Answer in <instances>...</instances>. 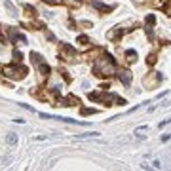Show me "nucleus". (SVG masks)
<instances>
[{"label": "nucleus", "instance_id": "obj_1", "mask_svg": "<svg viewBox=\"0 0 171 171\" xmlns=\"http://www.w3.org/2000/svg\"><path fill=\"white\" fill-rule=\"evenodd\" d=\"M93 72H95V76H110L116 72V61H114V57L110 53H105L103 57L99 59H95V63H93Z\"/></svg>", "mask_w": 171, "mask_h": 171}, {"label": "nucleus", "instance_id": "obj_2", "mask_svg": "<svg viewBox=\"0 0 171 171\" xmlns=\"http://www.w3.org/2000/svg\"><path fill=\"white\" fill-rule=\"evenodd\" d=\"M87 99L90 101H101L105 107H110L112 103L110 101H116V105H126V99H122V97H116V95H112V93H108V95H105V93H87Z\"/></svg>", "mask_w": 171, "mask_h": 171}, {"label": "nucleus", "instance_id": "obj_3", "mask_svg": "<svg viewBox=\"0 0 171 171\" xmlns=\"http://www.w3.org/2000/svg\"><path fill=\"white\" fill-rule=\"evenodd\" d=\"M2 72L4 76H8V78H19V76H27V67H19V69H15L13 65H6L2 67Z\"/></svg>", "mask_w": 171, "mask_h": 171}, {"label": "nucleus", "instance_id": "obj_4", "mask_svg": "<svg viewBox=\"0 0 171 171\" xmlns=\"http://www.w3.org/2000/svg\"><path fill=\"white\" fill-rule=\"evenodd\" d=\"M61 57L65 61H72L76 57V50L72 48L70 44H61Z\"/></svg>", "mask_w": 171, "mask_h": 171}, {"label": "nucleus", "instance_id": "obj_5", "mask_svg": "<svg viewBox=\"0 0 171 171\" xmlns=\"http://www.w3.org/2000/svg\"><path fill=\"white\" fill-rule=\"evenodd\" d=\"M122 36H124L122 27H116V29H112V30H108V33H107V38L110 40V42H118Z\"/></svg>", "mask_w": 171, "mask_h": 171}, {"label": "nucleus", "instance_id": "obj_6", "mask_svg": "<svg viewBox=\"0 0 171 171\" xmlns=\"http://www.w3.org/2000/svg\"><path fill=\"white\" fill-rule=\"evenodd\" d=\"M154 23H156V17H154L152 13H148L147 19H144V30H147L148 38H152V25H154Z\"/></svg>", "mask_w": 171, "mask_h": 171}, {"label": "nucleus", "instance_id": "obj_7", "mask_svg": "<svg viewBox=\"0 0 171 171\" xmlns=\"http://www.w3.org/2000/svg\"><path fill=\"white\" fill-rule=\"evenodd\" d=\"M36 67H38V70H40V76H42V78H48V76H50L51 69H50V65L46 63V61H40V63L36 65Z\"/></svg>", "mask_w": 171, "mask_h": 171}, {"label": "nucleus", "instance_id": "obj_8", "mask_svg": "<svg viewBox=\"0 0 171 171\" xmlns=\"http://www.w3.org/2000/svg\"><path fill=\"white\" fill-rule=\"evenodd\" d=\"M118 78H120V82L124 86H131V72L129 70H122L120 74H118Z\"/></svg>", "mask_w": 171, "mask_h": 171}, {"label": "nucleus", "instance_id": "obj_9", "mask_svg": "<svg viewBox=\"0 0 171 171\" xmlns=\"http://www.w3.org/2000/svg\"><path fill=\"white\" fill-rule=\"evenodd\" d=\"M160 80H162V74H158V72H154V78H152V74L144 78V86H150V84H152V86H156Z\"/></svg>", "mask_w": 171, "mask_h": 171}, {"label": "nucleus", "instance_id": "obj_10", "mask_svg": "<svg viewBox=\"0 0 171 171\" xmlns=\"http://www.w3.org/2000/svg\"><path fill=\"white\" fill-rule=\"evenodd\" d=\"M91 6L95 8V10H101L103 13H108V12H112V6H107V4H101V2H97V0H93V2H91Z\"/></svg>", "mask_w": 171, "mask_h": 171}, {"label": "nucleus", "instance_id": "obj_11", "mask_svg": "<svg viewBox=\"0 0 171 171\" xmlns=\"http://www.w3.org/2000/svg\"><path fill=\"white\" fill-rule=\"evenodd\" d=\"M126 61L127 63H135L137 61V51L135 50H127L126 51Z\"/></svg>", "mask_w": 171, "mask_h": 171}, {"label": "nucleus", "instance_id": "obj_12", "mask_svg": "<svg viewBox=\"0 0 171 171\" xmlns=\"http://www.w3.org/2000/svg\"><path fill=\"white\" fill-rule=\"evenodd\" d=\"M167 4H169V0H152V6L160 8V10H167Z\"/></svg>", "mask_w": 171, "mask_h": 171}, {"label": "nucleus", "instance_id": "obj_13", "mask_svg": "<svg viewBox=\"0 0 171 171\" xmlns=\"http://www.w3.org/2000/svg\"><path fill=\"white\" fill-rule=\"evenodd\" d=\"M91 137H99V133H97V131H91V133H82V135H76L74 139H76V141H82V139H91Z\"/></svg>", "mask_w": 171, "mask_h": 171}, {"label": "nucleus", "instance_id": "obj_14", "mask_svg": "<svg viewBox=\"0 0 171 171\" xmlns=\"http://www.w3.org/2000/svg\"><path fill=\"white\" fill-rule=\"evenodd\" d=\"M6 143L12 144V147H13V144H17V135H15V133H8V135H6Z\"/></svg>", "mask_w": 171, "mask_h": 171}, {"label": "nucleus", "instance_id": "obj_15", "mask_svg": "<svg viewBox=\"0 0 171 171\" xmlns=\"http://www.w3.org/2000/svg\"><path fill=\"white\" fill-rule=\"evenodd\" d=\"M76 42H78L80 46H90V38H87V36H78V38H76Z\"/></svg>", "mask_w": 171, "mask_h": 171}, {"label": "nucleus", "instance_id": "obj_16", "mask_svg": "<svg viewBox=\"0 0 171 171\" xmlns=\"http://www.w3.org/2000/svg\"><path fill=\"white\" fill-rule=\"evenodd\" d=\"M25 12H27L29 17H36V10L33 6H25Z\"/></svg>", "mask_w": 171, "mask_h": 171}, {"label": "nucleus", "instance_id": "obj_17", "mask_svg": "<svg viewBox=\"0 0 171 171\" xmlns=\"http://www.w3.org/2000/svg\"><path fill=\"white\" fill-rule=\"evenodd\" d=\"M63 4H67L70 8H80V2H76V0H63Z\"/></svg>", "mask_w": 171, "mask_h": 171}, {"label": "nucleus", "instance_id": "obj_18", "mask_svg": "<svg viewBox=\"0 0 171 171\" xmlns=\"http://www.w3.org/2000/svg\"><path fill=\"white\" fill-rule=\"evenodd\" d=\"M95 112H97L95 108H82V110H80L82 116H90V114H95Z\"/></svg>", "mask_w": 171, "mask_h": 171}, {"label": "nucleus", "instance_id": "obj_19", "mask_svg": "<svg viewBox=\"0 0 171 171\" xmlns=\"http://www.w3.org/2000/svg\"><path fill=\"white\" fill-rule=\"evenodd\" d=\"M4 6L10 10V13H12V15H15V8H13V4L10 2V0H6V2H4Z\"/></svg>", "mask_w": 171, "mask_h": 171}, {"label": "nucleus", "instance_id": "obj_20", "mask_svg": "<svg viewBox=\"0 0 171 171\" xmlns=\"http://www.w3.org/2000/svg\"><path fill=\"white\" fill-rule=\"evenodd\" d=\"M46 38L50 40V42H57V38H55V34L51 33V30H46Z\"/></svg>", "mask_w": 171, "mask_h": 171}, {"label": "nucleus", "instance_id": "obj_21", "mask_svg": "<svg viewBox=\"0 0 171 171\" xmlns=\"http://www.w3.org/2000/svg\"><path fill=\"white\" fill-rule=\"evenodd\" d=\"M156 61H158V57L154 55V53H150V55H148V59H147V63H148V65H154Z\"/></svg>", "mask_w": 171, "mask_h": 171}, {"label": "nucleus", "instance_id": "obj_22", "mask_svg": "<svg viewBox=\"0 0 171 171\" xmlns=\"http://www.w3.org/2000/svg\"><path fill=\"white\" fill-rule=\"evenodd\" d=\"M21 59H23V57H21V51H17V50H15V51H13V61H15V63H19Z\"/></svg>", "mask_w": 171, "mask_h": 171}, {"label": "nucleus", "instance_id": "obj_23", "mask_svg": "<svg viewBox=\"0 0 171 171\" xmlns=\"http://www.w3.org/2000/svg\"><path fill=\"white\" fill-rule=\"evenodd\" d=\"M59 72H61V76H63V78H65L67 82H70V80H72V78H70V76H69V74H67V70H65V69H61Z\"/></svg>", "mask_w": 171, "mask_h": 171}, {"label": "nucleus", "instance_id": "obj_24", "mask_svg": "<svg viewBox=\"0 0 171 171\" xmlns=\"http://www.w3.org/2000/svg\"><path fill=\"white\" fill-rule=\"evenodd\" d=\"M44 4H48V6H57V0H42Z\"/></svg>", "mask_w": 171, "mask_h": 171}, {"label": "nucleus", "instance_id": "obj_25", "mask_svg": "<svg viewBox=\"0 0 171 171\" xmlns=\"http://www.w3.org/2000/svg\"><path fill=\"white\" fill-rule=\"evenodd\" d=\"M80 25H82L84 29H90V27H93V25H91L90 21H80Z\"/></svg>", "mask_w": 171, "mask_h": 171}, {"label": "nucleus", "instance_id": "obj_26", "mask_svg": "<svg viewBox=\"0 0 171 171\" xmlns=\"http://www.w3.org/2000/svg\"><path fill=\"white\" fill-rule=\"evenodd\" d=\"M152 167H154V169H160V167H162V164H160L158 160H154V162H152Z\"/></svg>", "mask_w": 171, "mask_h": 171}, {"label": "nucleus", "instance_id": "obj_27", "mask_svg": "<svg viewBox=\"0 0 171 171\" xmlns=\"http://www.w3.org/2000/svg\"><path fill=\"white\" fill-rule=\"evenodd\" d=\"M69 29H72V30H74V29H76V23H74V21H72V19H69Z\"/></svg>", "mask_w": 171, "mask_h": 171}, {"label": "nucleus", "instance_id": "obj_28", "mask_svg": "<svg viewBox=\"0 0 171 171\" xmlns=\"http://www.w3.org/2000/svg\"><path fill=\"white\" fill-rule=\"evenodd\" d=\"M169 139H171V135H169V133H165V135H162V141L165 143V141H169Z\"/></svg>", "mask_w": 171, "mask_h": 171}]
</instances>
